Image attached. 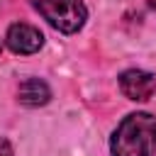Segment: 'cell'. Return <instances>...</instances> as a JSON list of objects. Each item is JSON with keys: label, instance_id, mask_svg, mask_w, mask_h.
Here are the masks:
<instances>
[{"label": "cell", "instance_id": "cell-1", "mask_svg": "<svg viewBox=\"0 0 156 156\" xmlns=\"http://www.w3.org/2000/svg\"><path fill=\"white\" fill-rule=\"evenodd\" d=\"M112 156H154L156 151V117L149 112H132L127 115L112 139H110Z\"/></svg>", "mask_w": 156, "mask_h": 156}, {"label": "cell", "instance_id": "cell-2", "mask_svg": "<svg viewBox=\"0 0 156 156\" xmlns=\"http://www.w3.org/2000/svg\"><path fill=\"white\" fill-rule=\"evenodd\" d=\"M29 2L54 29L63 34H76L78 29H83L88 20L83 0H29Z\"/></svg>", "mask_w": 156, "mask_h": 156}, {"label": "cell", "instance_id": "cell-3", "mask_svg": "<svg viewBox=\"0 0 156 156\" xmlns=\"http://www.w3.org/2000/svg\"><path fill=\"white\" fill-rule=\"evenodd\" d=\"M119 90L134 102H146L156 93V76L141 68H127L119 73Z\"/></svg>", "mask_w": 156, "mask_h": 156}, {"label": "cell", "instance_id": "cell-4", "mask_svg": "<svg viewBox=\"0 0 156 156\" xmlns=\"http://www.w3.org/2000/svg\"><path fill=\"white\" fill-rule=\"evenodd\" d=\"M5 44H7V49H10L12 54L27 56V54H37V51L44 46V34H41L37 27L27 24V22H15V24L7 27Z\"/></svg>", "mask_w": 156, "mask_h": 156}, {"label": "cell", "instance_id": "cell-5", "mask_svg": "<svg viewBox=\"0 0 156 156\" xmlns=\"http://www.w3.org/2000/svg\"><path fill=\"white\" fill-rule=\"evenodd\" d=\"M17 100L24 107H41L51 100V88L41 78H24L17 88Z\"/></svg>", "mask_w": 156, "mask_h": 156}, {"label": "cell", "instance_id": "cell-6", "mask_svg": "<svg viewBox=\"0 0 156 156\" xmlns=\"http://www.w3.org/2000/svg\"><path fill=\"white\" fill-rule=\"evenodd\" d=\"M0 156H12V146L5 136H0Z\"/></svg>", "mask_w": 156, "mask_h": 156}, {"label": "cell", "instance_id": "cell-7", "mask_svg": "<svg viewBox=\"0 0 156 156\" xmlns=\"http://www.w3.org/2000/svg\"><path fill=\"white\" fill-rule=\"evenodd\" d=\"M149 7H151V10L156 12V0H149Z\"/></svg>", "mask_w": 156, "mask_h": 156}, {"label": "cell", "instance_id": "cell-8", "mask_svg": "<svg viewBox=\"0 0 156 156\" xmlns=\"http://www.w3.org/2000/svg\"><path fill=\"white\" fill-rule=\"evenodd\" d=\"M0 54H2V44H0Z\"/></svg>", "mask_w": 156, "mask_h": 156}]
</instances>
